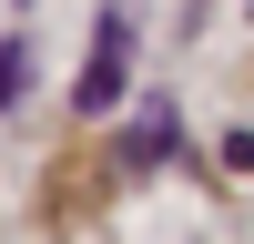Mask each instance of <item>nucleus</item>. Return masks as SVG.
<instances>
[{"label": "nucleus", "instance_id": "1", "mask_svg": "<svg viewBox=\"0 0 254 244\" xmlns=\"http://www.w3.org/2000/svg\"><path fill=\"white\" fill-rule=\"evenodd\" d=\"M112 92H122V20H102V41H92V81H81V102L102 112Z\"/></svg>", "mask_w": 254, "mask_h": 244}]
</instances>
